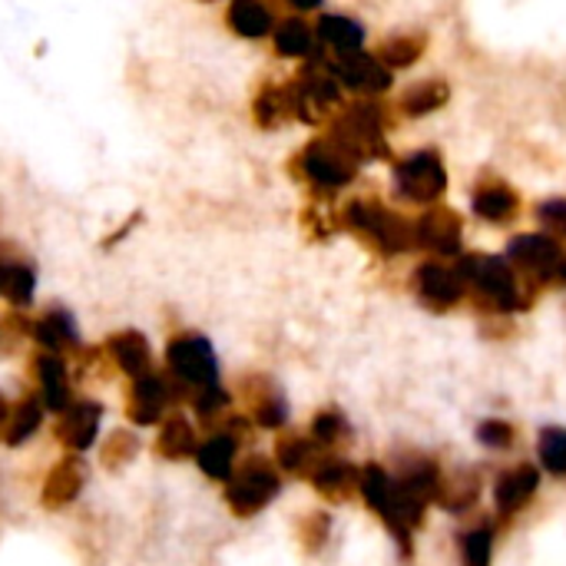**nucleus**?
Listing matches in <instances>:
<instances>
[{
    "instance_id": "f257e3e1",
    "label": "nucleus",
    "mask_w": 566,
    "mask_h": 566,
    "mask_svg": "<svg viewBox=\"0 0 566 566\" xmlns=\"http://www.w3.org/2000/svg\"><path fill=\"white\" fill-rule=\"evenodd\" d=\"M361 501L371 507V514L388 527V534L398 541L401 554H411V537L415 531L424 524V511L428 504L415 501L391 471H385L381 464H365L361 468V488H358Z\"/></svg>"
},
{
    "instance_id": "f03ea898",
    "label": "nucleus",
    "mask_w": 566,
    "mask_h": 566,
    "mask_svg": "<svg viewBox=\"0 0 566 566\" xmlns=\"http://www.w3.org/2000/svg\"><path fill=\"white\" fill-rule=\"evenodd\" d=\"M461 275L464 285L474 289V295L491 308V312H501V315H514V312H524L531 308L534 295L524 292L521 285V275L514 272L511 262L504 259H484V255H464L454 269Z\"/></svg>"
},
{
    "instance_id": "7ed1b4c3",
    "label": "nucleus",
    "mask_w": 566,
    "mask_h": 566,
    "mask_svg": "<svg viewBox=\"0 0 566 566\" xmlns=\"http://www.w3.org/2000/svg\"><path fill=\"white\" fill-rule=\"evenodd\" d=\"M166 375L179 388L182 398L219 385V358L206 335L182 332L166 345Z\"/></svg>"
},
{
    "instance_id": "20e7f679",
    "label": "nucleus",
    "mask_w": 566,
    "mask_h": 566,
    "mask_svg": "<svg viewBox=\"0 0 566 566\" xmlns=\"http://www.w3.org/2000/svg\"><path fill=\"white\" fill-rule=\"evenodd\" d=\"M279 494H282V474H279L275 461H269V458H245V461H239L232 478L222 484L226 507L235 517L262 514Z\"/></svg>"
},
{
    "instance_id": "39448f33",
    "label": "nucleus",
    "mask_w": 566,
    "mask_h": 566,
    "mask_svg": "<svg viewBox=\"0 0 566 566\" xmlns=\"http://www.w3.org/2000/svg\"><path fill=\"white\" fill-rule=\"evenodd\" d=\"M345 219H348V226H352L355 232H361L375 249H381V252H388V255L405 252V249L415 242V229H411L401 216H395L391 209H385V206H378V202L358 199V202L348 206Z\"/></svg>"
},
{
    "instance_id": "423d86ee",
    "label": "nucleus",
    "mask_w": 566,
    "mask_h": 566,
    "mask_svg": "<svg viewBox=\"0 0 566 566\" xmlns=\"http://www.w3.org/2000/svg\"><path fill=\"white\" fill-rule=\"evenodd\" d=\"M179 398V388L172 385V378L163 371H146L139 378H129L126 388V418L136 428H156L172 415V405Z\"/></svg>"
},
{
    "instance_id": "0eeeda50",
    "label": "nucleus",
    "mask_w": 566,
    "mask_h": 566,
    "mask_svg": "<svg viewBox=\"0 0 566 566\" xmlns=\"http://www.w3.org/2000/svg\"><path fill=\"white\" fill-rule=\"evenodd\" d=\"M507 259L521 279H527L531 285H547V282H557L564 249L557 245L554 235L531 232V235H517L507 245Z\"/></svg>"
},
{
    "instance_id": "6e6552de",
    "label": "nucleus",
    "mask_w": 566,
    "mask_h": 566,
    "mask_svg": "<svg viewBox=\"0 0 566 566\" xmlns=\"http://www.w3.org/2000/svg\"><path fill=\"white\" fill-rule=\"evenodd\" d=\"M302 169L315 186L342 189L355 172V149L345 146L342 139H318L302 153Z\"/></svg>"
},
{
    "instance_id": "1a4fd4ad",
    "label": "nucleus",
    "mask_w": 566,
    "mask_h": 566,
    "mask_svg": "<svg viewBox=\"0 0 566 566\" xmlns=\"http://www.w3.org/2000/svg\"><path fill=\"white\" fill-rule=\"evenodd\" d=\"M30 375L36 385V398L50 415H60L73 401V385H70L73 375H70L66 355L36 348V355L30 358Z\"/></svg>"
},
{
    "instance_id": "9d476101",
    "label": "nucleus",
    "mask_w": 566,
    "mask_h": 566,
    "mask_svg": "<svg viewBox=\"0 0 566 566\" xmlns=\"http://www.w3.org/2000/svg\"><path fill=\"white\" fill-rule=\"evenodd\" d=\"M99 424H103V405L90 401V398H73L53 424L56 441L70 451V454H83L86 448L96 444L99 438Z\"/></svg>"
},
{
    "instance_id": "9b49d317",
    "label": "nucleus",
    "mask_w": 566,
    "mask_h": 566,
    "mask_svg": "<svg viewBox=\"0 0 566 566\" xmlns=\"http://www.w3.org/2000/svg\"><path fill=\"white\" fill-rule=\"evenodd\" d=\"M448 186L444 166L434 153H418L398 166V189L411 202H434Z\"/></svg>"
},
{
    "instance_id": "f8f14e48",
    "label": "nucleus",
    "mask_w": 566,
    "mask_h": 566,
    "mask_svg": "<svg viewBox=\"0 0 566 566\" xmlns=\"http://www.w3.org/2000/svg\"><path fill=\"white\" fill-rule=\"evenodd\" d=\"M242 401H245V418L252 415L255 428L265 431H282L289 421V401L282 398V391L275 388L272 378L252 375L242 381Z\"/></svg>"
},
{
    "instance_id": "ddd939ff",
    "label": "nucleus",
    "mask_w": 566,
    "mask_h": 566,
    "mask_svg": "<svg viewBox=\"0 0 566 566\" xmlns=\"http://www.w3.org/2000/svg\"><path fill=\"white\" fill-rule=\"evenodd\" d=\"M541 491V468L537 464H514L494 481V511L507 521L517 517Z\"/></svg>"
},
{
    "instance_id": "4468645a",
    "label": "nucleus",
    "mask_w": 566,
    "mask_h": 566,
    "mask_svg": "<svg viewBox=\"0 0 566 566\" xmlns=\"http://www.w3.org/2000/svg\"><path fill=\"white\" fill-rule=\"evenodd\" d=\"M103 355L106 361L126 375V378H139L146 371H153V345L143 332L136 328H123V332H113L106 342H103Z\"/></svg>"
},
{
    "instance_id": "2eb2a0df",
    "label": "nucleus",
    "mask_w": 566,
    "mask_h": 566,
    "mask_svg": "<svg viewBox=\"0 0 566 566\" xmlns=\"http://www.w3.org/2000/svg\"><path fill=\"white\" fill-rule=\"evenodd\" d=\"M27 335L36 342V348L56 352V355H66V352H73V348L80 345L76 318H73L70 308H63V305H53V308L40 312L36 318H30Z\"/></svg>"
},
{
    "instance_id": "dca6fc26",
    "label": "nucleus",
    "mask_w": 566,
    "mask_h": 566,
    "mask_svg": "<svg viewBox=\"0 0 566 566\" xmlns=\"http://www.w3.org/2000/svg\"><path fill=\"white\" fill-rule=\"evenodd\" d=\"M415 292L418 298L434 312H451L464 298V282L454 269H444L438 262H428L415 272Z\"/></svg>"
},
{
    "instance_id": "f3484780",
    "label": "nucleus",
    "mask_w": 566,
    "mask_h": 566,
    "mask_svg": "<svg viewBox=\"0 0 566 566\" xmlns=\"http://www.w3.org/2000/svg\"><path fill=\"white\" fill-rule=\"evenodd\" d=\"M308 481H312V488H315L325 501H332V504H348V501L358 494V488H361V471H358L352 461H345V458L325 454V458L315 464V471L308 474Z\"/></svg>"
},
{
    "instance_id": "a211bd4d",
    "label": "nucleus",
    "mask_w": 566,
    "mask_h": 566,
    "mask_svg": "<svg viewBox=\"0 0 566 566\" xmlns=\"http://www.w3.org/2000/svg\"><path fill=\"white\" fill-rule=\"evenodd\" d=\"M239 444H242L239 434H232L229 428H216L206 441H199V451H196L199 471L209 481L226 484L232 478V471L239 468Z\"/></svg>"
},
{
    "instance_id": "6ab92c4d",
    "label": "nucleus",
    "mask_w": 566,
    "mask_h": 566,
    "mask_svg": "<svg viewBox=\"0 0 566 566\" xmlns=\"http://www.w3.org/2000/svg\"><path fill=\"white\" fill-rule=\"evenodd\" d=\"M86 461L80 454H66L56 468H50L43 481V507L50 511H66L86 488Z\"/></svg>"
},
{
    "instance_id": "aec40b11",
    "label": "nucleus",
    "mask_w": 566,
    "mask_h": 566,
    "mask_svg": "<svg viewBox=\"0 0 566 566\" xmlns=\"http://www.w3.org/2000/svg\"><path fill=\"white\" fill-rule=\"evenodd\" d=\"M461 232H464V226H461V216L454 209H431L415 226V242L438 252V255H458L461 252Z\"/></svg>"
},
{
    "instance_id": "412c9836",
    "label": "nucleus",
    "mask_w": 566,
    "mask_h": 566,
    "mask_svg": "<svg viewBox=\"0 0 566 566\" xmlns=\"http://www.w3.org/2000/svg\"><path fill=\"white\" fill-rule=\"evenodd\" d=\"M33 295H36V269L17 252H0V298L10 308H27L33 305Z\"/></svg>"
},
{
    "instance_id": "4be33fe9",
    "label": "nucleus",
    "mask_w": 566,
    "mask_h": 566,
    "mask_svg": "<svg viewBox=\"0 0 566 566\" xmlns=\"http://www.w3.org/2000/svg\"><path fill=\"white\" fill-rule=\"evenodd\" d=\"M484 494V478L474 471V468H461L454 474H444L441 478V491H438V507L448 511V514H468L474 511V504L481 501Z\"/></svg>"
},
{
    "instance_id": "5701e85b",
    "label": "nucleus",
    "mask_w": 566,
    "mask_h": 566,
    "mask_svg": "<svg viewBox=\"0 0 566 566\" xmlns=\"http://www.w3.org/2000/svg\"><path fill=\"white\" fill-rule=\"evenodd\" d=\"M322 458H325V451H322L308 434L285 431V434H279V441H275V468L285 471V474L308 478Z\"/></svg>"
},
{
    "instance_id": "b1692460",
    "label": "nucleus",
    "mask_w": 566,
    "mask_h": 566,
    "mask_svg": "<svg viewBox=\"0 0 566 566\" xmlns=\"http://www.w3.org/2000/svg\"><path fill=\"white\" fill-rule=\"evenodd\" d=\"M153 451H156L163 461H189V458H196V451H199V434H196L192 421L182 418V415H169V418L159 424V431H156Z\"/></svg>"
},
{
    "instance_id": "393cba45",
    "label": "nucleus",
    "mask_w": 566,
    "mask_h": 566,
    "mask_svg": "<svg viewBox=\"0 0 566 566\" xmlns=\"http://www.w3.org/2000/svg\"><path fill=\"white\" fill-rule=\"evenodd\" d=\"M43 418H46V408L40 405V398H23L20 405H10V415H7V424L0 428V441L7 448H20V444H30L36 438V431L43 428Z\"/></svg>"
},
{
    "instance_id": "a878e982",
    "label": "nucleus",
    "mask_w": 566,
    "mask_h": 566,
    "mask_svg": "<svg viewBox=\"0 0 566 566\" xmlns=\"http://www.w3.org/2000/svg\"><path fill=\"white\" fill-rule=\"evenodd\" d=\"M226 23L232 33L245 40H259L272 30V10L262 0H232L226 10Z\"/></svg>"
},
{
    "instance_id": "bb28decb",
    "label": "nucleus",
    "mask_w": 566,
    "mask_h": 566,
    "mask_svg": "<svg viewBox=\"0 0 566 566\" xmlns=\"http://www.w3.org/2000/svg\"><path fill=\"white\" fill-rule=\"evenodd\" d=\"M352 421L345 418L342 408H322L312 424H308V438L322 448V451H338L352 441Z\"/></svg>"
},
{
    "instance_id": "cd10ccee",
    "label": "nucleus",
    "mask_w": 566,
    "mask_h": 566,
    "mask_svg": "<svg viewBox=\"0 0 566 566\" xmlns=\"http://www.w3.org/2000/svg\"><path fill=\"white\" fill-rule=\"evenodd\" d=\"M517 206H521L517 192L507 189V186H501V182L484 186V189H478V196H474V212H478L481 219H488V222H497V226L507 222V219H514V216H517Z\"/></svg>"
},
{
    "instance_id": "c85d7f7f",
    "label": "nucleus",
    "mask_w": 566,
    "mask_h": 566,
    "mask_svg": "<svg viewBox=\"0 0 566 566\" xmlns=\"http://www.w3.org/2000/svg\"><path fill=\"white\" fill-rule=\"evenodd\" d=\"M252 113H255V123L272 129V126H282L292 113H295V96L282 86H265L255 103H252Z\"/></svg>"
},
{
    "instance_id": "c756f323",
    "label": "nucleus",
    "mask_w": 566,
    "mask_h": 566,
    "mask_svg": "<svg viewBox=\"0 0 566 566\" xmlns=\"http://www.w3.org/2000/svg\"><path fill=\"white\" fill-rule=\"evenodd\" d=\"M338 73H342L345 83L355 86V90H385V86H388V73H385L371 56H365V53L348 56V60L338 66Z\"/></svg>"
},
{
    "instance_id": "7c9ffc66",
    "label": "nucleus",
    "mask_w": 566,
    "mask_h": 566,
    "mask_svg": "<svg viewBox=\"0 0 566 566\" xmlns=\"http://www.w3.org/2000/svg\"><path fill=\"white\" fill-rule=\"evenodd\" d=\"M494 527L481 524L468 534L458 537V551H461V566H491L494 564Z\"/></svg>"
},
{
    "instance_id": "2f4dec72",
    "label": "nucleus",
    "mask_w": 566,
    "mask_h": 566,
    "mask_svg": "<svg viewBox=\"0 0 566 566\" xmlns=\"http://www.w3.org/2000/svg\"><path fill=\"white\" fill-rule=\"evenodd\" d=\"M537 458H541V468L554 478H566V428H544L541 438H537Z\"/></svg>"
},
{
    "instance_id": "473e14b6",
    "label": "nucleus",
    "mask_w": 566,
    "mask_h": 566,
    "mask_svg": "<svg viewBox=\"0 0 566 566\" xmlns=\"http://www.w3.org/2000/svg\"><path fill=\"white\" fill-rule=\"evenodd\" d=\"M136 454H139V438H136L133 431H113V434L99 444V458H103V464H106L109 471H116V468L136 461Z\"/></svg>"
},
{
    "instance_id": "72a5a7b5",
    "label": "nucleus",
    "mask_w": 566,
    "mask_h": 566,
    "mask_svg": "<svg viewBox=\"0 0 566 566\" xmlns=\"http://www.w3.org/2000/svg\"><path fill=\"white\" fill-rule=\"evenodd\" d=\"M275 46L285 56H305L312 50V30L305 20H282L275 30Z\"/></svg>"
},
{
    "instance_id": "f704fd0d",
    "label": "nucleus",
    "mask_w": 566,
    "mask_h": 566,
    "mask_svg": "<svg viewBox=\"0 0 566 566\" xmlns=\"http://www.w3.org/2000/svg\"><path fill=\"white\" fill-rule=\"evenodd\" d=\"M322 40L335 50H355L361 43V27L345 20V17H325L322 27H318Z\"/></svg>"
},
{
    "instance_id": "c9c22d12",
    "label": "nucleus",
    "mask_w": 566,
    "mask_h": 566,
    "mask_svg": "<svg viewBox=\"0 0 566 566\" xmlns=\"http://www.w3.org/2000/svg\"><path fill=\"white\" fill-rule=\"evenodd\" d=\"M444 99H448V86L444 83H434V80H424V83H418V86H411L405 93V109L415 113V116H421L428 109H438Z\"/></svg>"
},
{
    "instance_id": "e433bc0d",
    "label": "nucleus",
    "mask_w": 566,
    "mask_h": 566,
    "mask_svg": "<svg viewBox=\"0 0 566 566\" xmlns=\"http://www.w3.org/2000/svg\"><path fill=\"white\" fill-rule=\"evenodd\" d=\"M478 441L488 451H511L517 444V428L504 418H488L478 424Z\"/></svg>"
},
{
    "instance_id": "4c0bfd02",
    "label": "nucleus",
    "mask_w": 566,
    "mask_h": 566,
    "mask_svg": "<svg viewBox=\"0 0 566 566\" xmlns=\"http://www.w3.org/2000/svg\"><path fill=\"white\" fill-rule=\"evenodd\" d=\"M328 534H332V517L322 514V511L305 514L302 524H298V544H302L308 554H318V551L328 544Z\"/></svg>"
},
{
    "instance_id": "58836bf2",
    "label": "nucleus",
    "mask_w": 566,
    "mask_h": 566,
    "mask_svg": "<svg viewBox=\"0 0 566 566\" xmlns=\"http://www.w3.org/2000/svg\"><path fill=\"white\" fill-rule=\"evenodd\" d=\"M418 53H421V40H418V36H398V40H388V43H385V50H381V56H385L391 66H408V63H415V60H418Z\"/></svg>"
},
{
    "instance_id": "ea45409f",
    "label": "nucleus",
    "mask_w": 566,
    "mask_h": 566,
    "mask_svg": "<svg viewBox=\"0 0 566 566\" xmlns=\"http://www.w3.org/2000/svg\"><path fill=\"white\" fill-rule=\"evenodd\" d=\"M537 216H541V222H544L551 232L566 235V199H551V202H544V206L537 209Z\"/></svg>"
},
{
    "instance_id": "a19ab883",
    "label": "nucleus",
    "mask_w": 566,
    "mask_h": 566,
    "mask_svg": "<svg viewBox=\"0 0 566 566\" xmlns=\"http://www.w3.org/2000/svg\"><path fill=\"white\" fill-rule=\"evenodd\" d=\"M292 7H298V10H312V7H318L322 0H289Z\"/></svg>"
},
{
    "instance_id": "79ce46f5",
    "label": "nucleus",
    "mask_w": 566,
    "mask_h": 566,
    "mask_svg": "<svg viewBox=\"0 0 566 566\" xmlns=\"http://www.w3.org/2000/svg\"><path fill=\"white\" fill-rule=\"evenodd\" d=\"M7 415H10V405L3 401V395H0V428L7 424Z\"/></svg>"
}]
</instances>
